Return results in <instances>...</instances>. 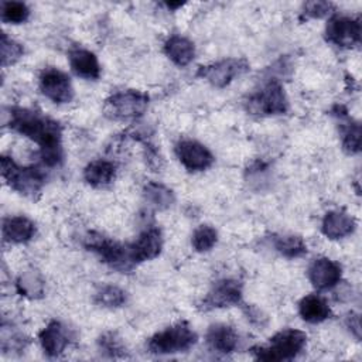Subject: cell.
<instances>
[{"instance_id": "cell-26", "label": "cell", "mask_w": 362, "mask_h": 362, "mask_svg": "<svg viewBox=\"0 0 362 362\" xmlns=\"http://www.w3.org/2000/svg\"><path fill=\"white\" fill-rule=\"evenodd\" d=\"M127 301V294L117 286L106 284L95 293V303L106 308H119Z\"/></svg>"}, {"instance_id": "cell-19", "label": "cell", "mask_w": 362, "mask_h": 362, "mask_svg": "<svg viewBox=\"0 0 362 362\" xmlns=\"http://www.w3.org/2000/svg\"><path fill=\"white\" fill-rule=\"evenodd\" d=\"M206 342L212 351L230 354L238 348L239 337L230 325L214 324L206 331Z\"/></svg>"}, {"instance_id": "cell-14", "label": "cell", "mask_w": 362, "mask_h": 362, "mask_svg": "<svg viewBox=\"0 0 362 362\" xmlns=\"http://www.w3.org/2000/svg\"><path fill=\"white\" fill-rule=\"evenodd\" d=\"M129 247L136 264L157 257L163 249L161 230L156 226L146 228Z\"/></svg>"}, {"instance_id": "cell-21", "label": "cell", "mask_w": 362, "mask_h": 362, "mask_svg": "<svg viewBox=\"0 0 362 362\" xmlns=\"http://www.w3.org/2000/svg\"><path fill=\"white\" fill-rule=\"evenodd\" d=\"M116 177V165L109 160L90 161L83 170L85 181L93 188H105L113 182Z\"/></svg>"}, {"instance_id": "cell-29", "label": "cell", "mask_w": 362, "mask_h": 362, "mask_svg": "<svg viewBox=\"0 0 362 362\" xmlns=\"http://www.w3.org/2000/svg\"><path fill=\"white\" fill-rule=\"evenodd\" d=\"M342 146L344 150L356 154L361 150V126L356 122H348L342 126Z\"/></svg>"}, {"instance_id": "cell-31", "label": "cell", "mask_w": 362, "mask_h": 362, "mask_svg": "<svg viewBox=\"0 0 362 362\" xmlns=\"http://www.w3.org/2000/svg\"><path fill=\"white\" fill-rule=\"evenodd\" d=\"M99 348L103 354L109 355V356H123L126 354L124 345L122 342V339L115 334V332H106L103 335H100L99 341Z\"/></svg>"}, {"instance_id": "cell-10", "label": "cell", "mask_w": 362, "mask_h": 362, "mask_svg": "<svg viewBox=\"0 0 362 362\" xmlns=\"http://www.w3.org/2000/svg\"><path fill=\"white\" fill-rule=\"evenodd\" d=\"M325 37L337 47H354L361 41V23L346 16H332L327 23Z\"/></svg>"}, {"instance_id": "cell-25", "label": "cell", "mask_w": 362, "mask_h": 362, "mask_svg": "<svg viewBox=\"0 0 362 362\" xmlns=\"http://www.w3.org/2000/svg\"><path fill=\"white\" fill-rule=\"evenodd\" d=\"M17 291L28 298H40L44 296L45 283L37 272H25L16 281Z\"/></svg>"}, {"instance_id": "cell-8", "label": "cell", "mask_w": 362, "mask_h": 362, "mask_svg": "<svg viewBox=\"0 0 362 362\" xmlns=\"http://www.w3.org/2000/svg\"><path fill=\"white\" fill-rule=\"evenodd\" d=\"M246 71H249V62L245 58H228L199 66L197 76L205 79L215 88H225Z\"/></svg>"}, {"instance_id": "cell-18", "label": "cell", "mask_w": 362, "mask_h": 362, "mask_svg": "<svg viewBox=\"0 0 362 362\" xmlns=\"http://www.w3.org/2000/svg\"><path fill=\"white\" fill-rule=\"evenodd\" d=\"M69 66L75 75L95 81L100 76V65L93 52L83 48H75L69 51Z\"/></svg>"}, {"instance_id": "cell-7", "label": "cell", "mask_w": 362, "mask_h": 362, "mask_svg": "<svg viewBox=\"0 0 362 362\" xmlns=\"http://www.w3.org/2000/svg\"><path fill=\"white\" fill-rule=\"evenodd\" d=\"M247 110L257 116L283 115L288 109V100L279 79H270L259 92L246 102Z\"/></svg>"}, {"instance_id": "cell-15", "label": "cell", "mask_w": 362, "mask_h": 362, "mask_svg": "<svg viewBox=\"0 0 362 362\" xmlns=\"http://www.w3.org/2000/svg\"><path fill=\"white\" fill-rule=\"evenodd\" d=\"M38 341L42 351L54 358L59 356L71 341L69 329L59 321H49L38 334Z\"/></svg>"}, {"instance_id": "cell-1", "label": "cell", "mask_w": 362, "mask_h": 362, "mask_svg": "<svg viewBox=\"0 0 362 362\" xmlns=\"http://www.w3.org/2000/svg\"><path fill=\"white\" fill-rule=\"evenodd\" d=\"M7 124L11 130L40 146L41 157L47 165H58L62 161V130L58 122L31 109L11 107Z\"/></svg>"}, {"instance_id": "cell-4", "label": "cell", "mask_w": 362, "mask_h": 362, "mask_svg": "<svg viewBox=\"0 0 362 362\" xmlns=\"http://www.w3.org/2000/svg\"><path fill=\"white\" fill-rule=\"evenodd\" d=\"M1 177L18 194L35 198L45 181L44 173L38 167H21L11 157H1Z\"/></svg>"}, {"instance_id": "cell-11", "label": "cell", "mask_w": 362, "mask_h": 362, "mask_svg": "<svg viewBox=\"0 0 362 362\" xmlns=\"http://www.w3.org/2000/svg\"><path fill=\"white\" fill-rule=\"evenodd\" d=\"M174 151L180 163L188 171H204L215 161L212 153L204 144L191 139L180 140L175 144Z\"/></svg>"}, {"instance_id": "cell-23", "label": "cell", "mask_w": 362, "mask_h": 362, "mask_svg": "<svg viewBox=\"0 0 362 362\" xmlns=\"http://www.w3.org/2000/svg\"><path fill=\"white\" fill-rule=\"evenodd\" d=\"M143 195H144V199L147 201V204L154 206L156 209H168L175 202L174 192L168 187H165L160 182H154V181L147 182L144 185Z\"/></svg>"}, {"instance_id": "cell-9", "label": "cell", "mask_w": 362, "mask_h": 362, "mask_svg": "<svg viewBox=\"0 0 362 362\" xmlns=\"http://www.w3.org/2000/svg\"><path fill=\"white\" fill-rule=\"evenodd\" d=\"M40 89L45 98L58 105L68 103L74 98V88L69 76L57 68L49 66L41 72Z\"/></svg>"}, {"instance_id": "cell-24", "label": "cell", "mask_w": 362, "mask_h": 362, "mask_svg": "<svg viewBox=\"0 0 362 362\" xmlns=\"http://www.w3.org/2000/svg\"><path fill=\"white\" fill-rule=\"evenodd\" d=\"M273 246L274 249L288 257V259H294V257H301L307 253V245L303 240V238L296 236V235H280V236H274L273 239Z\"/></svg>"}, {"instance_id": "cell-34", "label": "cell", "mask_w": 362, "mask_h": 362, "mask_svg": "<svg viewBox=\"0 0 362 362\" xmlns=\"http://www.w3.org/2000/svg\"><path fill=\"white\" fill-rule=\"evenodd\" d=\"M165 6L168 8H177V7H182V3H165Z\"/></svg>"}, {"instance_id": "cell-27", "label": "cell", "mask_w": 362, "mask_h": 362, "mask_svg": "<svg viewBox=\"0 0 362 362\" xmlns=\"http://www.w3.org/2000/svg\"><path fill=\"white\" fill-rule=\"evenodd\" d=\"M218 242V232L211 225H199L191 238L192 247L197 252H208Z\"/></svg>"}, {"instance_id": "cell-30", "label": "cell", "mask_w": 362, "mask_h": 362, "mask_svg": "<svg viewBox=\"0 0 362 362\" xmlns=\"http://www.w3.org/2000/svg\"><path fill=\"white\" fill-rule=\"evenodd\" d=\"M24 54V48L21 44L7 37V34H1V65L8 66L16 64Z\"/></svg>"}, {"instance_id": "cell-13", "label": "cell", "mask_w": 362, "mask_h": 362, "mask_svg": "<svg viewBox=\"0 0 362 362\" xmlns=\"http://www.w3.org/2000/svg\"><path fill=\"white\" fill-rule=\"evenodd\" d=\"M307 274L317 290H331L341 281L342 267L328 257H318L310 263Z\"/></svg>"}, {"instance_id": "cell-20", "label": "cell", "mask_w": 362, "mask_h": 362, "mask_svg": "<svg viewBox=\"0 0 362 362\" xmlns=\"http://www.w3.org/2000/svg\"><path fill=\"white\" fill-rule=\"evenodd\" d=\"M165 55L178 66H187L195 57V47L187 37L174 34L164 42Z\"/></svg>"}, {"instance_id": "cell-3", "label": "cell", "mask_w": 362, "mask_h": 362, "mask_svg": "<svg viewBox=\"0 0 362 362\" xmlns=\"http://www.w3.org/2000/svg\"><path fill=\"white\" fill-rule=\"evenodd\" d=\"M85 247L96 253L99 259L109 267L120 273L130 272L136 266L129 245H122L102 233H88V236L85 238Z\"/></svg>"}, {"instance_id": "cell-17", "label": "cell", "mask_w": 362, "mask_h": 362, "mask_svg": "<svg viewBox=\"0 0 362 362\" xmlns=\"http://www.w3.org/2000/svg\"><path fill=\"white\" fill-rule=\"evenodd\" d=\"M35 223L27 216H8L3 221V239L10 243H27L35 235Z\"/></svg>"}, {"instance_id": "cell-6", "label": "cell", "mask_w": 362, "mask_h": 362, "mask_svg": "<svg viewBox=\"0 0 362 362\" xmlns=\"http://www.w3.org/2000/svg\"><path fill=\"white\" fill-rule=\"evenodd\" d=\"M148 106V95L136 89L119 90L110 95L105 103V112L116 120L137 119L143 116Z\"/></svg>"}, {"instance_id": "cell-5", "label": "cell", "mask_w": 362, "mask_h": 362, "mask_svg": "<svg viewBox=\"0 0 362 362\" xmlns=\"http://www.w3.org/2000/svg\"><path fill=\"white\" fill-rule=\"evenodd\" d=\"M197 339L195 331L185 321H181L153 335L147 342V348L156 355L185 352L197 344Z\"/></svg>"}, {"instance_id": "cell-2", "label": "cell", "mask_w": 362, "mask_h": 362, "mask_svg": "<svg viewBox=\"0 0 362 362\" xmlns=\"http://www.w3.org/2000/svg\"><path fill=\"white\" fill-rule=\"evenodd\" d=\"M307 344V334L287 328L270 338V344L267 346H255L252 352L255 354L256 359L260 361H290L296 358Z\"/></svg>"}, {"instance_id": "cell-22", "label": "cell", "mask_w": 362, "mask_h": 362, "mask_svg": "<svg viewBox=\"0 0 362 362\" xmlns=\"http://www.w3.org/2000/svg\"><path fill=\"white\" fill-rule=\"evenodd\" d=\"M298 313L301 318L310 324H320L331 317V308L328 303L317 294H308L303 297L298 303Z\"/></svg>"}, {"instance_id": "cell-33", "label": "cell", "mask_w": 362, "mask_h": 362, "mask_svg": "<svg viewBox=\"0 0 362 362\" xmlns=\"http://www.w3.org/2000/svg\"><path fill=\"white\" fill-rule=\"evenodd\" d=\"M346 327L356 338H361V322L358 314H349L346 317Z\"/></svg>"}, {"instance_id": "cell-16", "label": "cell", "mask_w": 362, "mask_h": 362, "mask_svg": "<svg viewBox=\"0 0 362 362\" xmlns=\"http://www.w3.org/2000/svg\"><path fill=\"white\" fill-rule=\"evenodd\" d=\"M355 219L345 211H329L324 215L321 222V230L328 239H342L355 230Z\"/></svg>"}, {"instance_id": "cell-32", "label": "cell", "mask_w": 362, "mask_h": 362, "mask_svg": "<svg viewBox=\"0 0 362 362\" xmlns=\"http://www.w3.org/2000/svg\"><path fill=\"white\" fill-rule=\"evenodd\" d=\"M332 8H334V4L329 1H307L303 6L300 20L325 17L332 11Z\"/></svg>"}, {"instance_id": "cell-12", "label": "cell", "mask_w": 362, "mask_h": 362, "mask_svg": "<svg viewBox=\"0 0 362 362\" xmlns=\"http://www.w3.org/2000/svg\"><path fill=\"white\" fill-rule=\"evenodd\" d=\"M242 300V286L238 280L222 279L216 281L212 288L208 291L205 298L201 303L202 310H215L225 308L239 304Z\"/></svg>"}, {"instance_id": "cell-28", "label": "cell", "mask_w": 362, "mask_h": 362, "mask_svg": "<svg viewBox=\"0 0 362 362\" xmlns=\"http://www.w3.org/2000/svg\"><path fill=\"white\" fill-rule=\"evenodd\" d=\"M30 17V8L23 1H3L1 20L10 24H21Z\"/></svg>"}]
</instances>
